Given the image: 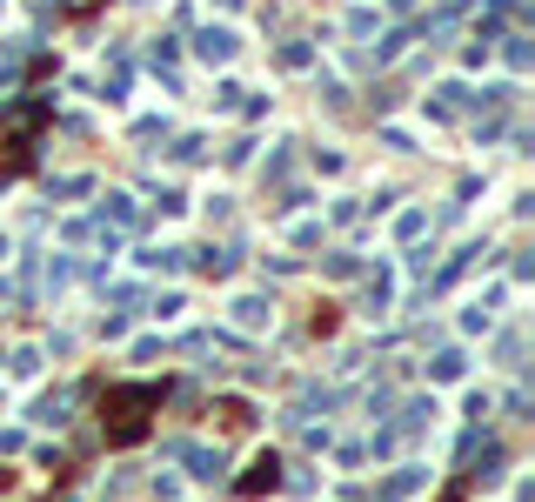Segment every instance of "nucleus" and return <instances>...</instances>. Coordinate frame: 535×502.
Wrapping results in <instances>:
<instances>
[{
  "instance_id": "obj_1",
  "label": "nucleus",
  "mask_w": 535,
  "mask_h": 502,
  "mask_svg": "<svg viewBox=\"0 0 535 502\" xmlns=\"http://www.w3.org/2000/svg\"><path fill=\"white\" fill-rule=\"evenodd\" d=\"M161 382H128V389H108V402H100V429H108V442H141L148 436V415L161 409Z\"/></svg>"
},
{
  "instance_id": "obj_2",
  "label": "nucleus",
  "mask_w": 535,
  "mask_h": 502,
  "mask_svg": "<svg viewBox=\"0 0 535 502\" xmlns=\"http://www.w3.org/2000/svg\"><path fill=\"white\" fill-rule=\"evenodd\" d=\"M274 482H282V462L262 456V462H254V476H241L234 489H241V496H262V489H274Z\"/></svg>"
},
{
  "instance_id": "obj_3",
  "label": "nucleus",
  "mask_w": 535,
  "mask_h": 502,
  "mask_svg": "<svg viewBox=\"0 0 535 502\" xmlns=\"http://www.w3.org/2000/svg\"><path fill=\"white\" fill-rule=\"evenodd\" d=\"M448 375H462V355H455V349L435 355V382H448Z\"/></svg>"
},
{
  "instance_id": "obj_4",
  "label": "nucleus",
  "mask_w": 535,
  "mask_h": 502,
  "mask_svg": "<svg viewBox=\"0 0 535 502\" xmlns=\"http://www.w3.org/2000/svg\"><path fill=\"white\" fill-rule=\"evenodd\" d=\"M0 482H7V469H0Z\"/></svg>"
}]
</instances>
